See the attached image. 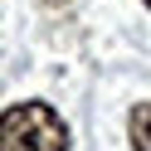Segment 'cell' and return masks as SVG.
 <instances>
[{
  "mask_svg": "<svg viewBox=\"0 0 151 151\" xmlns=\"http://www.w3.org/2000/svg\"><path fill=\"white\" fill-rule=\"evenodd\" d=\"M146 5H151V0H146Z\"/></svg>",
  "mask_w": 151,
  "mask_h": 151,
  "instance_id": "obj_3",
  "label": "cell"
},
{
  "mask_svg": "<svg viewBox=\"0 0 151 151\" xmlns=\"http://www.w3.org/2000/svg\"><path fill=\"white\" fill-rule=\"evenodd\" d=\"M127 137H132V151H151V102H137L132 107Z\"/></svg>",
  "mask_w": 151,
  "mask_h": 151,
  "instance_id": "obj_2",
  "label": "cell"
},
{
  "mask_svg": "<svg viewBox=\"0 0 151 151\" xmlns=\"http://www.w3.org/2000/svg\"><path fill=\"white\" fill-rule=\"evenodd\" d=\"M0 151H68V127L49 102H10L0 112Z\"/></svg>",
  "mask_w": 151,
  "mask_h": 151,
  "instance_id": "obj_1",
  "label": "cell"
}]
</instances>
